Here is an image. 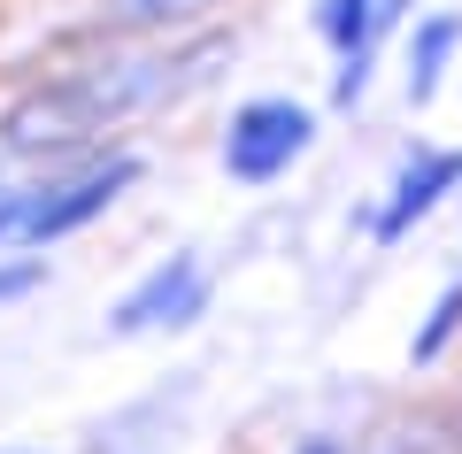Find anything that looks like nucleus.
<instances>
[{
  "label": "nucleus",
  "mask_w": 462,
  "mask_h": 454,
  "mask_svg": "<svg viewBox=\"0 0 462 454\" xmlns=\"http://www.w3.org/2000/svg\"><path fill=\"white\" fill-rule=\"evenodd\" d=\"M185 78H193V69H185L178 54H124V62L69 69V78L23 93L16 108L0 116V146H8V154H69V146L100 139L108 124H124V116L154 108L162 93H178Z\"/></svg>",
  "instance_id": "nucleus-1"
},
{
  "label": "nucleus",
  "mask_w": 462,
  "mask_h": 454,
  "mask_svg": "<svg viewBox=\"0 0 462 454\" xmlns=\"http://www.w3.org/2000/svg\"><path fill=\"white\" fill-rule=\"evenodd\" d=\"M309 139H316V116L300 108V100H285V93L239 100L231 124H224V170L239 185H270V178H285V170L309 154Z\"/></svg>",
  "instance_id": "nucleus-2"
},
{
  "label": "nucleus",
  "mask_w": 462,
  "mask_h": 454,
  "mask_svg": "<svg viewBox=\"0 0 462 454\" xmlns=\"http://www.w3.org/2000/svg\"><path fill=\"white\" fill-rule=\"evenodd\" d=\"M200 309H208V262H200V255H170V262H154V270L108 309V331H116V339L178 331V324H200Z\"/></svg>",
  "instance_id": "nucleus-3"
},
{
  "label": "nucleus",
  "mask_w": 462,
  "mask_h": 454,
  "mask_svg": "<svg viewBox=\"0 0 462 454\" xmlns=\"http://www.w3.org/2000/svg\"><path fill=\"white\" fill-rule=\"evenodd\" d=\"M139 185V154H108L100 170H85V178H69V185H47L39 193V208L23 216V239L32 246H54V239H69V231H85L93 216H108L116 200Z\"/></svg>",
  "instance_id": "nucleus-4"
},
{
  "label": "nucleus",
  "mask_w": 462,
  "mask_h": 454,
  "mask_svg": "<svg viewBox=\"0 0 462 454\" xmlns=\"http://www.w3.org/2000/svg\"><path fill=\"white\" fill-rule=\"evenodd\" d=\"M455 185H462V154H455V146H416L409 162L393 170V193H385L378 224H370V231H378V246L409 239V231H416V216H431L447 193H455Z\"/></svg>",
  "instance_id": "nucleus-5"
},
{
  "label": "nucleus",
  "mask_w": 462,
  "mask_h": 454,
  "mask_svg": "<svg viewBox=\"0 0 462 454\" xmlns=\"http://www.w3.org/2000/svg\"><path fill=\"white\" fill-rule=\"evenodd\" d=\"M393 8H401V0H324V8H316V32H324L331 39V47H339V78H331V93H339V100H355V93H363V78H370V39H378L385 32V23H393Z\"/></svg>",
  "instance_id": "nucleus-6"
},
{
  "label": "nucleus",
  "mask_w": 462,
  "mask_h": 454,
  "mask_svg": "<svg viewBox=\"0 0 462 454\" xmlns=\"http://www.w3.org/2000/svg\"><path fill=\"white\" fill-rule=\"evenodd\" d=\"M455 47H462V16H424L416 23V39H409V100L416 108L439 93V69H447Z\"/></svg>",
  "instance_id": "nucleus-7"
},
{
  "label": "nucleus",
  "mask_w": 462,
  "mask_h": 454,
  "mask_svg": "<svg viewBox=\"0 0 462 454\" xmlns=\"http://www.w3.org/2000/svg\"><path fill=\"white\" fill-rule=\"evenodd\" d=\"M455 331H462V277H455V285L439 292V301H431L424 331H416V339H409V362H416V370H424V362H439L447 347H455Z\"/></svg>",
  "instance_id": "nucleus-8"
},
{
  "label": "nucleus",
  "mask_w": 462,
  "mask_h": 454,
  "mask_svg": "<svg viewBox=\"0 0 462 454\" xmlns=\"http://www.w3.org/2000/svg\"><path fill=\"white\" fill-rule=\"evenodd\" d=\"M208 0H116V16H132V23H185L200 16Z\"/></svg>",
  "instance_id": "nucleus-9"
},
{
  "label": "nucleus",
  "mask_w": 462,
  "mask_h": 454,
  "mask_svg": "<svg viewBox=\"0 0 462 454\" xmlns=\"http://www.w3.org/2000/svg\"><path fill=\"white\" fill-rule=\"evenodd\" d=\"M39 193H47V185H8V193H0V239H8V231H23V216L39 208Z\"/></svg>",
  "instance_id": "nucleus-10"
},
{
  "label": "nucleus",
  "mask_w": 462,
  "mask_h": 454,
  "mask_svg": "<svg viewBox=\"0 0 462 454\" xmlns=\"http://www.w3.org/2000/svg\"><path fill=\"white\" fill-rule=\"evenodd\" d=\"M39 285V262H8L0 270V301H16V292H32Z\"/></svg>",
  "instance_id": "nucleus-11"
},
{
  "label": "nucleus",
  "mask_w": 462,
  "mask_h": 454,
  "mask_svg": "<svg viewBox=\"0 0 462 454\" xmlns=\"http://www.w3.org/2000/svg\"><path fill=\"white\" fill-rule=\"evenodd\" d=\"M300 454H339V447H331V439H309V447H300Z\"/></svg>",
  "instance_id": "nucleus-12"
}]
</instances>
